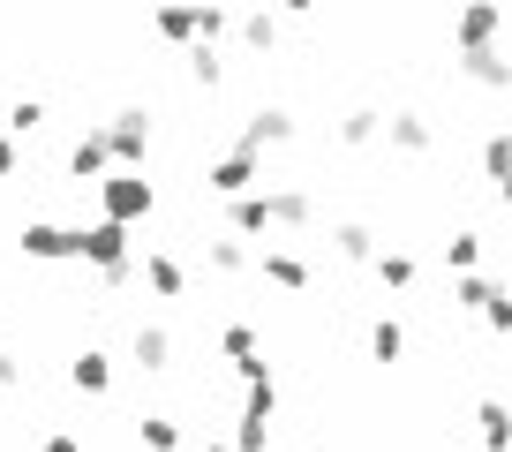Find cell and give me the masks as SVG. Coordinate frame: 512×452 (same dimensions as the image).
I'll use <instances>...</instances> for the list:
<instances>
[{"instance_id": "obj_17", "label": "cell", "mask_w": 512, "mask_h": 452, "mask_svg": "<svg viewBox=\"0 0 512 452\" xmlns=\"http://www.w3.org/2000/svg\"><path fill=\"white\" fill-rule=\"evenodd\" d=\"M211 272H226V279H234V272H256V249H249V234H234V226H226V234H211Z\"/></svg>"}, {"instance_id": "obj_7", "label": "cell", "mask_w": 512, "mask_h": 452, "mask_svg": "<svg viewBox=\"0 0 512 452\" xmlns=\"http://www.w3.org/2000/svg\"><path fill=\"white\" fill-rule=\"evenodd\" d=\"M113 174V144H106V121L98 129H83L76 144H68V181H83V189H98V181Z\"/></svg>"}, {"instance_id": "obj_41", "label": "cell", "mask_w": 512, "mask_h": 452, "mask_svg": "<svg viewBox=\"0 0 512 452\" xmlns=\"http://www.w3.org/2000/svg\"><path fill=\"white\" fill-rule=\"evenodd\" d=\"M505 8H512V0H505Z\"/></svg>"}, {"instance_id": "obj_23", "label": "cell", "mask_w": 512, "mask_h": 452, "mask_svg": "<svg viewBox=\"0 0 512 452\" xmlns=\"http://www.w3.org/2000/svg\"><path fill=\"white\" fill-rule=\"evenodd\" d=\"M234 31H241V46H249V53H272V46H279V8L264 0V8H249Z\"/></svg>"}, {"instance_id": "obj_34", "label": "cell", "mask_w": 512, "mask_h": 452, "mask_svg": "<svg viewBox=\"0 0 512 452\" xmlns=\"http://www.w3.org/2000/svg\"><path fill=\"white\" fill-rule=\"evenodd\" d=\"M38 452H83V437L76 430H46V437H38Z\"/></svg>"}, {"instance_id": "obj_11", "label": "cell", "mask_w": 512, "mask_h": 452, "mask_svg": "<svg viewBox=\"0 0 512 452\" xmlns=\"http://www.w3.org/2000/svg\"><path fill=\"white\" fill-rule=\"evenodd\" d=\"M68 385H76L83 400H106V392H113V355H106V347H83V355L68 362Z\"/></svg>"}, {"instance_id": "obj_36", "label": "cell", "mask_w": 512, "mask_h": 452, "mask_svg": "<svg viewBox=\"0 0 512 452\" xmlns=\"http://www.w3.org/2000/svg\"><path fill=\"white\" fill-rule=\"evenodd\" d=\"M16 166H23V144H16V136H0V181L16 174Z\"/></svg>"}, {"instance_id": "obj_2", "label": "cell", "mask_w": 512, "mask_h": 452, "mask_svg": "<svg viewBox=\"0 0 512 452\" xmlns=\"http://www.w3.org/2000/svg\"><path fill=\"white\" fill-rule=\"evenodd\" d=\"M151 204H159V189H151L136 166H121V174H106L98 181V211L106 219H121V226H136V219H151Z\"/></svg>"}, {"instance_id": "obj_37", "label": "cell", "mask_w": 512, "mask_h": 452, "mask_svg": "<svg viewBox=\"0 0 512 452\" xmlns=\"http://www.w3.org/2000/svg\"><path fill=\"white\" fill-rule=\"evenodd\" d=\"M279 16H317V0H272Z\"/></svg>"}, {"instance_id": "obj_13", "label": "cell", "mask_w": 512, "mask_h": 452, "mask_svg": "<svg viewBox=\"0 0 512 452\" xmlns=\"http://www.w3.org/2000/svg\"><path fill=\"white\" fill-rule=\"evenodd\" d=\"M287 136H294L287 106H256L249 121H241V144H249V151H272V144H287Z\"/></svg>"}, {"instance_id": "obj_30", "label": "cell", "mask_w": 512, "mask_h": 452, "mask_svg": "<svg viewBox=\"0 0 512 452\" xmlns=\"http://www.w3.org/2000/svg\"><path fill=\"white\" fill-rule=\"evenodd\" d=\"M241 415H279V385H272V370H264V377H241Z\"/></svg>"}, {"instance_id": "obj_27", "label": "cell", "mask_w": 512, "mask_h": 452, "mask_svg": "<svg viewBox=\"0 0 512 452\" xmlns=\"http://www.w3.org/2000/svg\"><path fill=\"white\" fill-rule=\"evenodd\" d=\"M475 422H482V445H490V452H512V407L505 400H482Z\"/></svg>"}, {"instance_id": "obj_12", "label": "cell", "mask_w": 512, "mask_h": 452, "mask_svg": "<svg viewBox=\"0 0 512 452\" xmlns=\"http://www.w3.org/2000/svg\"><path fill=\"white\" fill-rule=\"evenodd\" d=\"M452 68H460L467 83H482V91H512V61H505L497 46H475V53H460Z\"/></svg>"}, {"instance_id": "obj_16", "label": "cell", "mask_w": 512, "mask_h": 452, "mask_svg": "<svg viewBox=\"0 0 512 452\" xmlns=\"http://www.w3.org/2000/svg\"><path fill=\"white\" fill-rule=\"evenodd\" d=\"M497 279H482V272H452V309L460 317H490V302H497Z\"/></svg>"}, {"instance_id": "obj_39", "label": "cell", "mask_w": 512, "mask_h": 452, "mask_svg": "<svg viewBox=\"0 0 512 452\" xmlns=\"http://www.w3.org/2000/svg\"><path fill=\"white\" fill-rule=\"evenodd\" d=\"M196 452H241V445H234V437H204Z\"/></svg>"}, {"instance_id": "obj_9", "label": "cell", "mask_w": 512, "mask_h": 452, "mask_svg": "<svg viewBox=\"0 0 512 452\" xmlns=\"http://www.w3.org/2000/svg\"><path fill=\"white\" fill-rule=\"evenodd\" d=\"M151 31H159L166 46L189 53L196 38H204V8H196V0H159V8H151Z\"/></svg>"}, {"instance_id": "obj_14", "label": "cell", "mask_w": 512, "mask_h": 452, "mask_svg": "<svg viewBox=\"0 0 512 452\" xmlns=\"http://www.w3.org/2000/svg\"><path fill=\"white\" fill-rule=\"evenodd\" d=\"M226 226H234V234H249V242H256V234H272V189H249V196H234V211H226Z\"/></svg>"}, {"instance_id": "obj_32", "label": "cell", "mask_w": 512, "mask_h": 452, "mask_svg": "<svg viewBox=\"0 0 512 452\" xmlns=\"http://www.w3.org/2000/svg\"><path fill=\"white\" fill-rule=\"evenodd\" d=\"M38 129H46V98H16V106H8V136L23 144V136H38Z\"/></svg>"}, {"instance_id": "obj_28", "label": "cell", "mask_w": 512, "mask_h": 452, "mask_svg": "<svg viewBox=\"0 0 512 452\" xmlns=\"http://www.w3.org/2000/svg\"><path fill=\"white\" fill-rule=\"evenodd\" d=\"M136 445L144 452H181V422L174 415H136Z\"/></svg>"}, {"instance_id": "obj_22", "label": "cell", "mask_w": 512, "mask_h": 452, "mask_svg": "<svg viewBox=\"0 0 512 452\" xmlns=\"http://www.w3.org/2000/svg\"><path fill=\"white\" fill-rule=\"evenodd\" d=\"M332 136H339L347 151H362V144H377V136H384V113H377V106H347Z\"/></svg>"}, {"instance_id": "obj_1", "label": "cell", "mask_w": 512, "mask_h": 452, "mask_svg": "<svg viewBox=\"0 0 512 452\" xmlns=\"http://www.w3.org/2000/svg\"><path fill=\"white\" fill-rule=\"evenodd\" d=\"M76 264H91L98 287H128V279H136V257H128V226L98 211V219L83 226V257H76Z\"/></svg>"}, {"instance_id": "obj_4", "label": "cell", "mask_w": 512, "mask_h": 452, "mask_svg": "<svg viewBox=\"0 0 512 452\" xmlns=\"http://www.w3.org/2000/svg\"><path fill=\"white\" fill-rule=\"evenodd\" d=\"M16 249H23L31 264H76V257H83V226H53V219H31V226L16 234Z\"/></svg>"}, {"instance_id": "obj_20", "label": "cell", "mask_w": 512, "mask_h": 452, "mask_svg": "<svg viewBox=\"0 0 512 452\" xmlns=\"http://www.w3.org/2000/svg\"><path fill=\"white\" fill-rule=\"evenodd\" d=\"M219 355L234 362V377H264V355H256V332H249V324H226V332H219Z\"/></svg>"}, {"instance_id": "obj_8", "label": "cell", "mask_w": 512, "mask_h": 452, "mask_svg": "<svg viewBox=\"0 0 512 452\" xmlns=\"http://www.w3.org/2000/svg\"><path fill=\"white\" fill-rule=\"evenodd\" d=\"M384 144H392V151H407V159L437 151V129H430V113H415V106H392V113H384Z\"/></svg>"}, {"instance_id": "obj_29", "label": "cell", "mask_w": 512, "mask_h": 452, "mask_svg": "<svg viewBox=\"0 0 512 452\" xmlns=\"http://www.w3.org/2000/svg\"><path fill=\"white\" fill-rule=\"evenodd\" d=\"M400 355H407L400 317H377V324H369V362H400Z\"/></svg>"}, {"instance_id": "obj_40", "label": "cell", "mask_w": 512, "mask_h": 452, "mask_svg": "<svg viewBox=\"0 0 512 452\" xmlns=\"http://www.w3.org/2000/svg\"><path fill=\"white\" fill-rule=\"evenodd\" d=\"M0 129H8V113H0Z\"/></svg>"}, {"instance_id": "obj_15", "label": "cell", "mask_w": 512, "mask_h": 452, "mask_svg": "<svg viewBox=\"0 0 512 452\" xmlns=\"http://www.w3.org/2000/svg\"><path fill=\"white\" fill-rule=\"evenodd\" d=\"M136 279H144V287L159 294V302H181V287H189V272H181V264L166 257V249H151V257L136 264Z\"/></svg>"}, {"instance_id": "obj_18", "label": "cell", "mask_w": 512, "mask_h": 452, "mask_svg": "<svg viewBox=\"0 0 512 452\" xmlns=\"http://www.w3.org/2000/svg\"><path fill=\"white\" fill-rule=\"evenodd\" d=\"M256 272L272 279V287H287V294H302V287H309V264L294 257V249H256Z\"/></svg>"}, {"instance_id": "obj_10", "label": "cell", "mask_w": 512, "mask_h": 452, "mask_svg": "<svg viewBox=\"0 0 512 452\" xmlns=\"http://www.w3.org/2000/svg\"><path fill=\"white\" fill-rule=\"evenodd\" d=\"M128 362H136L144 377L174 370V332H166V324H136V332H128Z\"/></svg>"}, {"instance_id": "obj_6", "label": "cell", "mask_w": 512, "mask_h": 452, "mask_svg": "<svg viewBox=\"0 0 512 452\" xmlns=\"http://www.w3.org/2000/svg\"><path fill=\"white\" fill-rule=\"evenodd\" d=\"M497 31H505V0H460V16H452V38H460V53L497 46Z\"/></svg>"}, {"instance_id": "obj_25", "label": "cell", "mask_w": 512, "mask_h": 452, "mask_svg": "<svg viewBox=\"0 0 512 452\" xmlns=\"http://www.w3.org/2000/svg\"><path fill=\"white\" fill-rule=\"evenodd\" d=\"M181 61H189V83H196V91H219V83H226V68H219V46H211V38H196V46L181 53Z\"/></svg>"}, {"instance_id": "obj_3", "label": "cell", "mask_w": 512, "mask_h": 452, "mask_svg": "<svg viewBox=\"0 0 512 452\" xmlns=\"http://www.w3.org/2000/svg\"><path fill=\"white\" fill-rule=\"evenodd\" d=\"M211 196H226V204H234V196H249V189H264V151H249V144H234V151H219V159H211Z\"/></svg>"}, {"instance_id": "obj_38", "label": "cell", "mask_w": 512, "mask_h": 452, "mask_svg": "<svg viewBox=\"0 0 512 452\" xmlns=\"http://www.w3.org/2000/svg\"><path fill=\"white\" fill-rule=\"evenodd\" d=\"M0 385H23V362L16 355H0Z\"/></svg>"}, {"instance_id": "obj_21", "label": "cell", "mask_w": 512, "mask_h": 452, "mask_svg": "<svg viewBox=\"0 0 512 452\" xmlns=\"http://www.w3.org/2000/svg\"><path fill=\"white\" fill-rule=\"evenodd\" d=\"M482 174H490V189L512 204V129H497V136H482Z\"/></svg>"}, {"instance_id": "obj_24", "label": "cell", "mask_w": 512, "mask_h": 452, "mask_svg": "<svg viewBox=\"0 0 512 452\" xmlns=\"http://www.w3.org/2000/svg\"><path fill=\"white\" fill-rule=\"evenodd\" d=\"M437 257H445V272H475V257H482V234H475V226H452L445 242H437Z\"/></svg>"}, {"instance_id": "obj_31", "label": "cell", "mask_w": 512, "mask_h": 452, "mask_svg": "<svg viewBox=\"0 0 512 452\" xmlns=\"http://www.w3.org/2000/svg\"><path fill=\"white\" fill-rule=\"evenodd\" d=\"M369 272H377L392 294H407V287H415V257H400V249H377V264H369Z\"/></svg>"}, {"instance_id": "obj_19", "label": "cell", "mask_w": 512, "mask_h": 452, "mask_svg": "<svg viewBox=\"0 0 512 452\" xmlns=\"http://www.w3.org/2000/svg\"><path fill=\"white\" fill-rule=\"evenodd\" d=\"M332 257L339 264H377V234H369L362 219H339L332 226Z\"/></svg>"}, {"instance_id": "obj_33", "label": "cell", "mask_w": 512, "mask_h": 452, "mask_svg": "<svg viewBox=\"0 0 512 452\" xmlns=\"http://www.w3.org/2000/svg\"><path fill=\"white\" fill-rule=\"evenodd\" d=\"M234 445L241 452H264V445H272V415H241L234 422Z\"/></svg>"}, {"instance_id": "obj_26", "label": "cell", "mask_w": 512, "mask_h": 452, "mask_svg": "<svg viewBox=\"0 0 512 452\" xmlns=\"http://www.w3.org/2000/svg\"><path fill=\"white\" fill-rule=\"evenodd\" d=\"M272 219L294 234V226H309V219H317V196H309V189H272Z\"/></svg>"}, {"instance_id": "obj_5", "label": "cell", "mask_w": 512, "mask_h": 452, "mask_svg": "<svg viewBox=\"0 0 512 452\" xmlns=\"http://www.w3.org/2000/svg\"><path fill=\"white\" fill-rule=\"evenodd\" d=\"M106 144H113V159H121V166H144L151 159V113L144 106L106 113Z\"/></svg>"}, {"instance_id": "obj_35", "label": "cell", "mask_w": 512, "mask_h": 452, "mask_svg": "<svg viewBox=\"0 0 512 452\" xmlns=\"http://www.w3.org/2000/svg\"><path fill=\"white\" fill-rule=\"evenodd\" d=\"M482 324H490V332H512V294H497V302H490V317H482Z\"/></svg>"}]
</instances>
